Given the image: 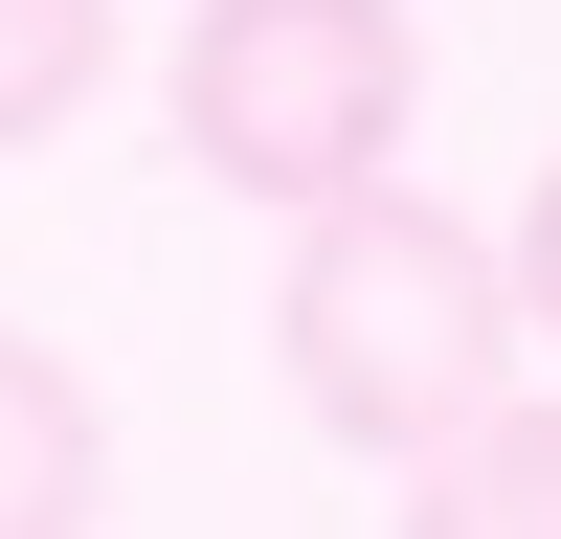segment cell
Returning a JSON list of instances; mask_svg holds the SVG:
<instances>
[{
  "instance_id": "cell-6",
  "label": "cell",
  "mask_w": 561,
  "mask_h": 539,
  "mask_svg": "<svg viewBox=\"0 0 561 539\" xmlns=\"http://www.w3.org/2000/svg\"><path fill=\"white\" fill-rule=\"evenodd\" d=\"M494 270H517V314H539V337H561V158L517 180V225H494Z\"/></svg>"
},
{
  "instance_id": "cell-2",
  "label": "cell",
  "mask_w": 561,
  "mask_h": 539,
  "mask_svg": "<svg viewBox=\"0 0 561 539\" xmlns=\"http://www.w3.org/2000/svg\"><path fill=\"white\" fill-rule=\"evenodd\" d=\"M404 113H427L404 0H203L180 23V158L270 225L337 203V180H404Z\"/></svg>"
},
{
  "instance_id": "cell-4",
  "label": "cell",
  "mask_w": 561,
  "mask_h": 539,
  "mask_svg": "<svg viewBox=\"0 0 561 539\" xmlns=\"http://www.w3.org/2000/svg\"><path fill=\"white\" fill-rule=\"evenodd\" d=\"M404 539H561V404H472V427L404 472Z\"/></svg>"
},
{
  "instance_id": "cell-5",
  "label": "cell",
  "mask_w": 561,
  "mask_h": 539,
  "mask_svg": "<svg viewBox=\"0 0 561 539\" xmlns=\"http://www.w3.org/2000/svg\"><path fill=\"white\" fill-rule=\"evenodd\" d=\"M90 90H113V0H0V158L68 135Z\"/></svg>"
},
{
  "instance_id": "cell-3",
  "label": "cell",
  "mask_w": 561,
  "mask_h": 539,
  "mask_svg": "<svg viewBox=\"0 0 561 539\" xmlns=\"http://www.w3.org/2000/svg\"><path fill=\"white\" fill-rule=\"evenodd\" d=\"M90 517H113V404L68 337L0 314V539H90Z\"/></svg>"
},
{
  "instance_id": "cell-1",
  "label": "cell",
  "mask_w": 561,
  "mask_h": 539,
  "mask_svg": "<svg viewBox=\"0 0 561 539\" xmlns=\"http://www.w3.org/2000/svg\"><path fill=\"white\" fill-rule=\"evenodd\" d=\"M270 359H293V427L314 449L427 472L472 404H517V270H494V225L404 203V180H337V203H293Z\"/></svg>"
}]
</instances>
